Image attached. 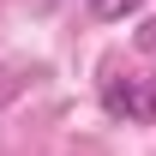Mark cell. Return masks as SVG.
Listing matches in <instances>:
<instances>
[{
	"label": "cell",
	"mask_w": 156,
	"mask_h": 156,
	"mask_svg": "<svg viewBox=\"0 0 156 156\" xmlns=\"http://www.w3.org/2000/svg\"><path fill=\"white\" fill-rule=\"evenodd\" d=\"M132 42L144 48V54H156V18H144V24H138V30H132Z\"/></svg>",
	"instance_id": "cell-3"
},
{
	"label": "cell",
	"mask_w": 156,
	"mask_h": 156,
	"mask_svg": "<svg viewBox=\"0 0 156 156\" xmlns=\"http://www.w3.org/2000/svg\"><path fill=\"white\" fill-rule=\"evenodd\" d=\"M102 114L126 120V126H156V78L150 72H120V66H102Z\"/></svg>",
	"instance_id": "cell-1"
},
{
	"label": "cell",
	"mask_w": 156,
	"mask_h": 156,
	"mask_svg": "<svg viewBox=\"0 0 156 156\" xmlns=\"http://www.w3.org/2000/svg\"><path fill=\"white\" fill-rule=\"evenodd\" d=\"M90 6V18H102V24H114V18H132L144 0H84Z\"/></svg>",
	"instance_id": "cell-2"
}]
</instances>
